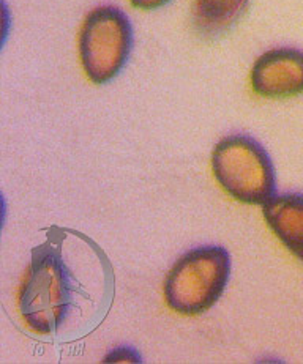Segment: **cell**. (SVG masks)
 Listing matches in <instances>:
<instances>
[{"mask_svg":"<svg viewBox=\"0 0 303 364\" xmlns=\"http://www.w3.org/2000/svg\"><path fill=\"white\" fill-rule=\"evenodd\" d=\"M112 276L103 252L71 230H51L35 247L18 306L24 322L40 334L84 336L111 301Z\"/></svg>","mask_w":303,"mask_h":364,"instance_id":"1","label":"cell"},{"mask_svg":"<svg viewBox=\"0 0 303 364\" xmlns=\"http://www.w3.org/2000/svg\"><path fill=\"white\" fill-rule=\"evenodd\" d=\"M133 49V26L114 5L93 9L79 32V59L93 84H106L124 70Z\"/></svg>","mask_w":303,"mask_h":364,"instance_id":"4","label":"cell"},{"mask_svg":"<svg viewBox=\"0 0 303 364\" xmlns=\"http://www.w3.org/2000/svg\"><path fill=\"white\" fill-rule=\"evenodd\" d=\"M264 218L273 234L303 262V194L286 193L272 196L262 203Z\"/></svg>","mask_w":303,"mask_h":364,"instance_id":"6","label":"cell"},{"mask_svg":"<svg viewBox=\"0 0 303 364\" xmlns=\"http://www.w3.org/2000/svg\"><path fill=\"white\" fill-rule=\"evenodd\" d=\"M250 0H194L193 24L206 38H213L235 24Z\"/></svg>","mask_w":303,"mask_h":364,"instance_id":"7","label":"cell"},{"mask_svg":"<svg viewBox=\"0 0 303 364\" xmlns=\"http://www.w3.org/2000/svg\"><path fill=\"white\" fill-rule=\"evenodd\" d=\"M212 171L235 200L264 203L275 194V167L267 150L250 136L223 137L212 153Z\"/></svg>","mask_w":303,"mask_h":364,"instance_id":"3","label":"cell"},{"mask_svg":"<svg viewBox=\"0 0 303 364\" xmlns=\"http://www.w3.org/2000/svg\"><path fill=\"white\" fill-rule=\"evenodd\" d=\"M134 9L139 10H156L161 9V6L168 5L172 0H129Z\"/></svg>","mask_w":303,"mask_h":364,"instance_id":"8","label":"cell"},{"mask_svg":"<svg viewBox=\"0 0 303 364\" xmlns=\"http://www.w3.org/2000/svg\"><path fill=\"white\" fill-rule=\"evenodd\" d=\"M251 87L262 98L283 100L303 93V50L275 48L253 63Z\"/></svg>","mask_w":303,"mask_h":364,"instance_id":"5","label":"cell"},{"mask_svg":"<svg viewBox=\"0 0 303 364\" xmlns=\"http://www.w3.org/2000/svg\"><path fill=\"white\" fill-rule=\"evenodd\" d=\"M229 276L228 250L223 246L196 247L184 254L166 276V303L179 314H202L220 300Z\"/></svg>","mask_w":303,"mask_h":364,"instance_id":"2","label":"cell"}]
</instances>
